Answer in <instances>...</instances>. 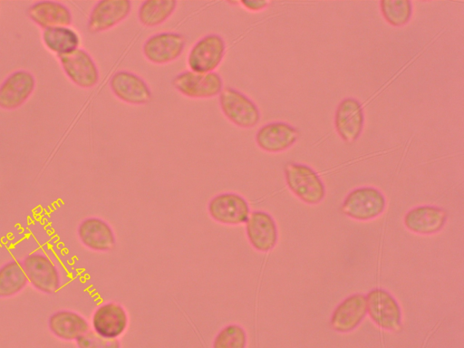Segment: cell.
Returning <instances> with one entry per match:
<instances>
[{
	"label": "cell",
	"instance_id": "cell-1",
	"mask_svg": "<svg viewBox=\"0 0 464 348\" xmlns=\"http://www.w3.org/2000/svg\"><path fill=\"white\" fill-rule=\"evenodd\" d=\"M285 179L290 191L301 201L316 205L325 197V186L319 174L310 166L288 162L284 167Z\"/></svg>",
	"mask_w": 464,
	"mask_h": 348
},
{
	"label": "cell",
	"instance_id": "cell-2",
	"mask_svg": "<svg viewBox=\"0 0 464 348\" xmlns=\"http://www.w3.org/2000/svg\"><path fill=\"white\" fill-rule=\"evenodd\" d=\"M221 112L234 125L251 129L261 120V112L256 103L244 92L225 87L218 95Z\"/></svg>",
	"mask_w": 464,
	"mask_h": 348
},
{
	"label": "cell",
	"instance_id": "cell-3",
	"mask_svg": "<svg viewBox=\"0 0 464 348\" xmlns=\"http://www.w3.org/2000/svg\"><path fill=\"white\" fill-rule=\"evenodd\" d=\"M386 208L383 193L374 187H359L350 191L343 201L341 211L347 217L360 221L373 219Z\"/></svg>",
	"mask_w": 464,
	"mask_h": 348
},
{
	"label": "cell",
	"instance_id": "cell-4",
	"mask_svg": "<svg viewBox=\"0 0 464 348\" xmlns=\"http://www.w3.org/2000/svg\"><path fill=\"white\" fill-rule=\"evenodd\" d=\"M28 283L44 294H54L61 287L59 270L44 253L33 252L22 261Z\"/></svg>",
	"mask_w": 464,
	"mask_h": 348
},
{
	"label": "cell",
	"instance_id": "cell-5",
	"mask_svg": "<svg viewBox=\"0 0 464 348\" xmlns=\"http://www.w3.org/2000/svg\"><path fill=\"white\" fill-rule=\"evenodd\" d=\"M226 50V42L220 34H206L190 48L187 57L188 66L192 72H215L222 63Z\"/></svg>",
	"mask_w": 464,
	"mask_h": 348
},
{
	"label": "cell",
	"instance_id": "cell-6",
	"mask_svg": "<svg viewBox=\"0 0 464 348\" xmlns=\"http://www.w3.org/2000/svg\"><path fill=\"white\" fill-rule=\"evenodd\" d=\"M180 94L191 99L218 96L224 88L222 77L216 72H197L190 70L177 74L171 82Z\"/></svg>",
	"mask_w": 464,
	"mask_h": 348
},
{
	"label": "cell",
	"instance_id": "cell-7",
	"mask_svg": "<svg viewBox=\"0 0 464 348\" xmlns=\"http://www.w3.org/2000/svg\"><path fill=\"white\" fill-rule=\"evenodd\" d=\"M367 313L382 329L398 332L401 329V310L393 295L382 288H374L366 295Z\"/></svg>",
	"mask_w": 464,
	"mask_h": 348
},
{
	"label": "cell",
	"instance_id": "cell-8",
	"mask_svg": "<svg viewBox=\"0 0 464 348\" xmlns=\"http://www.w3.org/2000/svg\"><path fill=\"white\" fill-rule=\"evenodd\" d=\"M186 38L178 32H160L148 37L142 45V53L154 64H167L176 61L184 52Z\"/></svg>",
	"mask_w": 464,
	"mask_h": 348
},
{
	"label": "cell",
	"instance_id": "cell-9",
	"mask_svg": "<svg viewBox=\"0 0 464 348\" xmlns=\"http://www.w3.org/2000/svg\"><path fill=\"white\" fill-rule=\"evenodd\" d=\"M65 76L77 87L91 89L100 80L99 68L92 55L84 49L59 57Z\"/></svg>",
	"mask_w": 464,
	"mask_h": 348
},
{
	"label": "cell",
	"instance_id": "cell-10",
	"mask_svg": "<svg viewBox=\"0 0 464 348\" xmlns=\"http://www.w3.org/2000/svg\"><path fill=\"white\" fill-rule=\"evenodd\" d=\"M36 87L34 74L27 70H16L0 84V109L13 111L24 105Z\"/></svg>",
	"mask_w": 464,
	"mask_h": 348
},
{
	"label": "cell",
	"instance_id": "cell-11",
	"mask_svg": "<svg viewBox=\"0 0 464 348\" xmlns=\"http://www.w3.org/2000/svg\"><path fill=\"white\" fill-rule=\"evenodd\" d=\"M109 85L113 95L125 103L144 105L152 100V92L149 84L132 72L117 71L111 77Z\"/></svg>",
	"mask_w": 464,
	"mask_h": 348
},
{
	"label": "cell",
	"instance_id": "cell-12",
	"mask_svg": "<svg viewBox=\"0 0 464 348\" xmlns=\"http://www.w3.org/2000/svg\"><path fill=\"white\" fill-rule=\"evenodd\" d=\"M210 217L225 225L245 224L250 214L246 199L234 192H225L214 196L208 202Z\"/></svg>",
	"mask_w": 464,
	"mask_h": 348
},
{
	"label": "cell",
	"instance_id": "cell-13",
	"mask_svg": "<svg viewBox=\"0 0 464 348\" xmlns=\"http://www.w3.org/2000/svg\"><path fill=\"white\" fill-rule=\"evenodd\" d=\"M132 8L130 0H101L92 6L87 20V29L92 34L108 31L130 14Z\"/></svg>",
	"mask_w": 464,
	"mask_h": 348
},
{
	"label": "cell",
	"instance_id": "cell-14",
	"mask_svg": "<svg viewBox=\"0 0 464 348\" xmlns=\"http://www.w3.org/2000/svg\"><path fill=\"white\" fill-rule=\"evenodd\" d=\"M334 123L337 134L344 142L356 141L364 126V111L362 103L353 97L343 99L336 107Z\"/></svg>",
	"mask_w": 464,
	"mask_h": 348
},
{
	"label": "cell",
	"instance_id": "cell-15",
	"mask_svg": "<svg viewBox=\"0 0 464 348\" xmlns=\"http://www.w3.org/2000/svg\"><path fill=\"white\" fill-rule=\"evenodd\" d=\"M298 138V130L290 123L271 121L257 130L255 141L260 150L269 153H278L291 148Z\"/></svg>",
	"mask_w": 464,
	"mask_h": 348
},
{
	"label": "cell",
	"instance_id": "cell-16",
	"mask_svg": "<svg viewBox=\"0 0 464 348\" xmlns=\"http://www.w3.org/2000/svg\"><path fill=\"white\" fill-rule=\"evenodd\" d=\"M245 224L246 237L255 249L267 252L276 246L278 230L270 214L263 210L250 212Z\"/></svg>",
	"mask_w": 464,
	"mask_h": 348
},
{
	"label": "cell",
	"instance_id": "cell-17",
	"mask_svg": "<svg viewBox=\"0 0 464 348\" xmlns=\"http://www.w3.org/2000/svg\"><path fill=\"white\" fill-rule=\"evenodd\" d=\"M367 314L366 295L353 294L343 300L334 310L330 325L338 333H348L354 330Z\"/></svg>",
	"mask_w": 464,
	"mask_h": 348
},
{
	"label": "cell",
	"instance_id": "cell-18",
	"mask_svg": "<svg viewBox=\"0 0 464 348\" xmlns=\"http://www.w3.org/2000/svg\"><path fill=\"white\" fill-rule=\"evenodd\" d=\"M92 326L98 334L117 339L127 329V313L119 304L113 302L102 304L93 312Z\"/></svg>",
	"mask_w": 464,
	"mask_h": 348
},
{
	"label": "cell",
	"instance_id": "cell-19",
	"mask_svg": "<svg viewBox=\"0 0 464 348\" xmlns=\"http://www.w3.org/2000/svg\"><path fill=\"white\" fill-rule=\"evenodd\" d=\"M447 212L437 206L422 205L410 209L403 222L407 229L420 235H431L443 228Z\"/></svg>",
	"mask_w": 464,
	"mask_h": 348
},
{
	"label": "cell",
	"instance_id": "cell-20",
	"mask_svg": "<svg viewBox=\"0 0 464 348\" xmlns=\"http://www.w3.org/2000/svg\"><path fill=\"white\" fill-rule=\"evenodd\" d=\"M28 18L43 30L57 26H70L72 14L62 2L44 0L33 3L26 10Z\"/></svg>",
	"mask_w": 464,
	"mask_h": 348
},
{
	"label": "cell",
	"instance_id": "cell-21",
	"mask_svg": "<svg viewBox=\"0 0 464 348\" xmlns=\"http://www.w3.org/2000/svg\"><path fill=\"white\" fill-rule=\"evenodd\" d=\"M80 241L94 251H109L115 246V236L111 226L102 218L83 219L78 227Z\"/></svg>",
	"mask_w": 464,
	"mask_h": 348
},
{
	"label": "cell",
	"instance_id": "cell-22",
	"mask_svg": "<svg viewBox=\"0 0 464 348\" xmlns=\"http://www.w3.org/2000/svg\"><path fill=\"white\" fill-rule=\"evenodd\" d=\"M50 332L63 341H76L90 330L89 322L80 314L60 310L53 313L48 320Z\"/></svg>",
	"mask_w": 464,
	"mask_h": 348
},
{
	"label": "cell",
	"instance_id": "cell-23",
	"mask_svg": "<svg viewBox=\"0 0 464 348\" xmlns=\"http://www.w3.org/2000/svg\"><path fill=\"white\" fill-rule=\"evenodd\" d=\"M41 36L44 46L58 58L80 48L81 37L71 26L46 28Z\"/></svg>",
	"mask_w": 464,
	"mask_h": 348
},
{
	"label": "cell",
	"instance_id": "cell-24",
	"mask_svg": "<svg viewBox=\"0 0 464 348\" xmlns=\"http://www.w3.org/2000/svg\"><path fill=\"white\" fill-rule=\"evenodd\" d=\"M176 0H146L138 9V20L146 27H155L165 23L176 11Z\"/></svg>",
	"mask_w": 464,
	"mask_h": 348
},
{
	"label": "cell",
	"instance_id": "cell-25",
	"mask_svg": "<svg viewBox=\"0 0 464 348\" xmlns=\"http://www.w3.org/2000/svg\"><path fill=\"white\" fill-rule=\"evenodd\" d=\"M22 262L11 260L0 267V298H7L19 294L27 285Z\"/></svg>",
	"mask_w": 464,
	"mask_h": 348
},
{
	"label": "cell",
	"instance_id": "cell-26",
	"mask_svg": "<svg viewBox=\"0 0 464 348\" xmlns=\"http://www.w3.org/2000/svg\"><path fill=\"white\" fill-rule=\"evenodd\" d=\"M380 11L385 21L395 27L406 25L413 13V5L410 0H382Z\"/></svg>",
	"mask_w": 464,
	"mask_h": 348
},
{
	"label": "cell",
	"instance_id": "cell-27",
	"mask_svg": "<svg viewBox=\"0 0 464 348\" xmlns=\"http://www.w3.org/2000/svg\"><path fill=\"white\" fill-rule=\"evenodd\" d=\"M247 336L245 329L238 324L223 327L215 336L212 348H246Z\"/></svg>",
	"mask_w": 464,
	"mask_h": 348
},
{
	"label": "cell",
	"instance_id": "cell-28",
	"mask_svg": "<svg viewBox=\"0 0 464 348\" xmlns=\"http://www.w3.org/2000/svg\"><path fill=\"white\" fill-rule=\"evenodd\" d=\"M78 348H121L118 339L107 338L89 330L76 341Z\"/></svg>",
	"mask_w": 464,
	"mask_h": 348
},
{
	"label": "cell",
	"instance_id": "cell-29",
	"mask_svg": "<svg viewBox=\"0 0 464 348\" xmlns=\"http://www.w3.org/2000/svg\"><path fill=\"white\" fill-rule=\"evenodd\" d=\"M238 4L248 11L259 12L266 9L270 2L265 0H242Z\"/></svg>",
	"mask_w": 464,
	"mask_h": 348
}]
</instances>
